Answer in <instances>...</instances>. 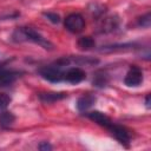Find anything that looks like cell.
Instances as JSON below:
<instances>
[{"label": "cell", "instance_id": "cell-11", "mask_svg": "<svg viewBox=\"0 0 151 151\" xmlns=\"http://www.w3.org/2000/svg\"><path fill=\"white\" fill-rule=\"evenodd\" d=\"M15 120V117L12 112H8V111H4L0 113V126L4 127V129H7L9 126L13 125Z\"/></svg>", "mask_w": 151, "mask_h": 151}, {"label": "cell", "instance_id": "cell-10", "mask_svg": "<svg viewBox=\"0 0 151 151\" xmlns=\"http://www.w3.org/2000/svg\"><path fill=\"white\" fill-rule=\"evenodd\" d=\"M38 97L44 103H54V101L66 98L67 94L63 93V92H41L38 94Z\"/></svg>", "mask_w": 151, "mask_h": 151}, {"label": "cell", "instance_id": "cell-8", "mask_svg": "<svg viewBox=\"0 0 151 151\" xmlns=\"http://www.w3.org/2000/svg\"><path fill=\"white\" fill-rule=\"evenodd\" d=\"M94 103H96V97L94 96H92V94H85V96H81V97L78 98L76 105H77L78 111L85 112L90 107H92Z\"/></svg>", "mask_w": 151, "mask_h": 151}, {"label": "cell", "instance_id": "cell-9", "mask_svg": "<svg viewBox=\"0 0 151 151\" xmlns=\"http://www.w3.org/2000/svg\"><path fill=\"white\" fill-rule=\"evenodd\" d=\"M86 116H87L92 122H94V123H97V124H99V125H101V126H104V127H107V126L112 123L111 119H110L106 114H104L103 112H100V111H92V112L86 113Z\"/></svg>", "mask_w": 151, "mask_h": 151}, {"label": "cell", "instance_id": "cell-7", "mask_svg": "<svg viewBox=\"0 0 151 151\" xmlns=\"http://www.w3.org/2000/svg\"><path fill=\"white\" fill-rule=\"evenodd\" d=\"M119 26V18L117 15H111V17H106L100 25V31L104 33H109L112 31H116Z\"/></svg>", "mask_w": 151, "mask_h": 151}, {"label": "cell", "instance_id": "cell-13", "mask_svg": "<svg viewBox=\"0 0 151 151\" xmlns=\"http://www.w3.org/2000/svg\"><path fill=\"white\" fill-rule=\"evenodd\" d=\"M78 46H79V48L86 51V50L93 48L96 46V42H94V40L91 37H81L78 40Z\"/></svg>", "mask_w": 151, "mask_h": 151}, {"label": "cell", "instance_id": "cell-6", "mask_svg": "<svg viewBox=\"0 0 151 151\" xmlns=\"http://www.w3.org/2000/svg\"><path fill=\"white\" fill-rule=\"evenodd\" d=\"M86 77L85 71H83L79 67H71L66 72H64V80L71 83V84H78L83 81Z\"/></svg>", "mask_w": 151, "mask_h": 151}, {"label": "cell", "instance_id": "cell-14", "mask_svg": "<svg viewBox=\"0 0 151 151\" xmlns=\"http://www.w3.org/2000/svg\"><path fill=\"white\" fill-rule=\"evenodd\" d=\"M109 81V78L105 73H101V72H98L94 78H93V85L97 86V87H104Z\"/></svg>", "mask_w": 151, "mask_h": 151}, {"label": "cell", "instance_id": "cell-12", "mask_svg": "<svg viewBox=\"0 0 151 151\" xmlns=\"http://www.w3.org/2000/svg\"><path fill=\"white\" fill-rule=\"evenodd\" d=\"M134 44H114V45H109V46H103L100 48V52H113V51H123V50H130L133 48Z\"/></svg>", "mask_w": 151, "mask_h": 151}, {"label": "cell", "instance_id": "cell-5", "mask_svg": "<svg viewBox=\"0 0 151 151\" xmlns=\"http://www.w3.org/2000/svg\"><path fill=\"white\" fill-rule=\"evenodd\" d=\"M124 83L126 86L130 87H136L139 86L143 83V72L139 67L137 66H131L130 70L127 71L125 78H124Z\"/></svg>", "mask_w": 151, "mask_h": 151}, {"label": "cell", "instance_id": "cell-18", "mask_svg": "<svg viewBox=\"0 0 151 151\" xmlns=\"http://www.w3.org/2000/svg\"><path fill=\"white\" fill-rule=\"evenodd\" d=\"M38 149L41 150V151H50V150H52L53 147H52V145H51L50 143H47V142H42V143L39 144Z\"/></svg>", "mask_w": 151, "mask_h": 151}, {"label": "cell", "instance_id": "cell-19", "mask_svg": "<svg viewBox=\"0 0 151 151\" xmlns=\"http://www.w3.org/2000/svg\"><path fill=\"white\" fill-rule=\"evenodd\" d=\"M145 105H146L147 109H150V94H147L146 98H145Z\"/></svg>", "mask_w": 151, "mask_h": 151}, {"label": "cell", "instance_id": "cell-2", "mask_svg": "<svg viewBox=\"0 0 151 151\" xmlns=\"http://www.w3.org/2000/svg\"><path fill=\"white\" fill-rule=\"evenodd\" d=\"M64 26L71 33H80L85 28V20L79 13H71L64 20Z\"/></svg>", "mask_w": 151, "mask_h": 151}, {"label": "cell", "instance_id": "cell-4", "mask_svg": "<svg viewBox=\"0 0 151 151\" xmlns=\"http://www.w3.org/2000/svg\"><path fill=\"white\" fill-rule=\"evenodd\" d=\"M106 129L109 130V132H110V133H111V134H112V136H113L120 144H124V145H126V146L129 145L131 137H130L129 131H127L125 127L111 123Z\"/></svg>", "mask_w": 151, "mask_h": 151}, {"label": "cell", "instance_id": "cell-15", "mask_svg": "<svg viewBox=\"0 0 151 151\" xmlns=\"http://www.w3.org/2000/svg\"><path fill=\"white\" fill-rule=\"evenodd\" d=\"M137 25L139 27H144V28H149L151 25V13L147 12L146 14L142 15L140 18H138L137 20Z\"/></svg>", "mask_w": 151, "mask_h": 151}, {"label": "cell", "instance_id": "cell-16", "mask_svg": "<svg viewBox=\"0 0 151 151\" xmlns=\"http://www.w3.org/2000/svg\"><path fill=\"white\" fill-rule=\"evenodd\" d=\"M11 103V97L7 93H0V110H5Z\"/></svg>", "mask_w": 151, "mask_h": 151}, {"label": "cell", "instance_id": "cell-3", "mask_svg": "<svg viewBox=\"0 0 151 151\" xmlns=\"http://www.w3.org/2000/svg\"><path fill=\"white\" fill-rule=\"evenodd\" d=\"M39 73L44 79L51 83H60L61 80H64V72L61 71V67L58 65L42 67L39 71Z\"/></svg>", "mask_w": 151, "mask_h": 151}, {"label": "cell", "instance_id": "cell-17", "mask_svg": "<svg viewBox=\"0 0 151 151\" xmlns=\"http://www.w3.org/2000/svg\"><path fill=\"white\" fill-rule=\"evenodd\" d=\"M44 17H45L47 20H50L52 24H59V22H60V17H59V14H57V13H53V12H45V13H44Z\"/></svg>", "mask_w": 151, "mask_h": 151}, {"label": "cell", "instance_id": "cell-1", "mask_svg": "<svg viewBox=\"0 0 151 151\" xmlns=\"http://www.w3.org/2000/svg\"><path fill=\"white\" fill-rule=\"evenodd\" d=\"M12 39L17 42L26 41V40L32 41V42L38 44L39 46H41L45 50H53V47H54L50 40L44 38L39 32H37L35 29H33L31 27H21V28L15 29L12 34Z\"/></svg>", "mask_w": 151, "mask_h": 151}]
</instances>
